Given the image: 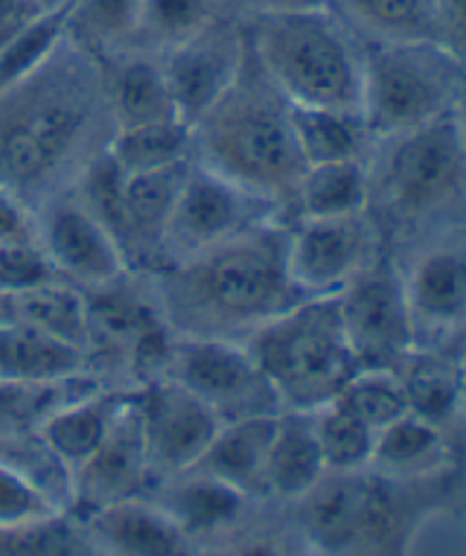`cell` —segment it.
I'll return each instance as SVG.
<instances>
[{
  "label": "cell",
  "instance_id": "6da1fadb",
  "mask_svg": "<svg viewBox=\"0 0 466 556\" xmlns=\"http://www.w3.org/2000/svg\"><path fill=\"white\" fill-rule=\"evenodd\" d=\"M111 135L105 67L64 38L38 71L0 91V187L38 211L74 187Z\"/></svg>",
  "mask_w": 466,
  "mask_h": 556
},
{
  "label": "cell",
  "instance_id": "7a4b0ae2",
  "mask_svg": "<svg viewBox=\"0 0 466 556\" xmlns=\"http://www.w3.org/2000/svg\"><path fill=\"white\" fill-rule=\"evenodd\" d=\"M175 336L245 341L310 301L289 274V222L275 216L204 254L149 274Z\"/></svg>",
  "mask_w": 466,
  "mask_h": 556
},
{
  "label": "cell",
  "instance_id": "3957f363",
  "mask_svg": "<svg viewBox=\"0 0 466 556\" xmlns=\"http://www.w3.org/2000/svg\"><path fill=\"white\" fill-rule=\"evenodd\" d=\"M367 219L385 254L466 225V155L455 114L376 140L367 157Z\"/></svg>",
  "mask_w": 466,
  "mask_h": 556
},
{
  "label": "cell",
  "instance_id": "277c9868",
  "mask_svg": "<svg viewBox=\"0 0 466 556\" xmlns=\"http://www.w3.org/2000/svg\"><path fill=\"white\" fill-rule=\"evenodd\" d=\"M190 128L196 164L268 201L289 222L306 161L294 140L292 105L256 64L248 36L239 76Z\"/></svg>",
  "mask_w": 466,
  "mask_h": 556
},
{
  "label": "cell",
  "instance_id": "5b68a950",
  "mask_svg": "<svg viewBox=\"0 0 466 556\" xmlns=\"http://www.w3.org/2000/svg\"><path fill=\"white\" fill-rule=\"evenodd\" d=\"M429 478H393L376 469L327 472L298 498V528L320 556H403L429 510Z\"/></svg>",
  "mask_w": 466,
  "mask_h": 556
},
{
  "label": "cell",
  "instance_id": "8992f818",
  "mask_svg": "<svg viewBox=\"0 0 466 556\" xmlns=\"http://www.w3.org/2000/svg\"><path fill=\"white\" fill-rule=\"evenodd\" d=\"M245 36L256 64L289 105L362 109V45L327 7L248 21Z\"/></svg>",
  "mask_w": 466,
  "mask_h": 556
},
{
  "label": "cell",
  "instance_id": "52a82bcc",
  "mask_svg": "<svg viewBox=\"0 0 466 556\" xmlns=\"http://www.w3.org/2000/svg\"><path fill=\"white\" fill-rule=\"evenodd\" d=\"M242 344L272 382L284 410L324 408L358 374L341 324L339 294L298 303Z\"/></svg>",
  "mask_w": 466,
  "mask_h": 556
},
{
  "label": "cell",
  "instance_id": "ba28073f",
  "mask_svg": "<svg viewBox=\"0 0 466 556\" xmlns=\"http://www.w3.org/2000/svg\"><path fill=\"white\" fill-rule=\"evenodd\" d=\"M466 64L440 41L362 47V117L376 140L455 114Z\"/></svg>",
  "mask_w": 466,
  "mask_h": 556
},
{
  "label": "cell",
  "instance_id": "9c48e42d",
  "mask_svg": "<svg viewBox=\"0 0 466 556\" xmlns=\"http://www.w3.org/2000/svg\"><path fill=\"white\" fill-rule=\"evenodd\" d=\"M339 309L358 370L400 374L414 353V327L396 260L385 251L376 256L339 292Z\"/></svg>",
  "mask_w": 466,
  "mask_h": 556
},
{
  "label": "cell",
  "instance_id": "30bf717a",
  "mask_svg": "<svg viewBox=\"0 0 466 556\" xmlns=\"http://www.w3.org/2000/svg\"><path fill=\"white\" fill-rule=\"evenodd\" d=\"M166 376L207 402L222 422L272 417L284 410L272 382L239 341L175 336Z\"/></svg>",
  "mask_w": 466,
  "mask_h": 556
},
{
  "label": "cell",
  "instance_id": "8fae6325",
  "mask_svg": "<svg viewBox=\"0 0 466 556\" xmlns=\"http://www.w3.org/2000/svg\"><path fill=\"white\" fill-rule=\"evenodd\" d=\"M275 216L280 213L268 201L256 199L228 178L192 161L190 173L184 178L181 195L175 201L173 219L166 225L158 268L192 260Z\"/></svg>",
  "mask_w": 466,
  "mask_h": 556
},
{
  "label": "cell",
  "instance_id": "7c38bea8",
  "mask_svg": "<svg viewBox=\"0 0 466 556\" xmlns=\"http://www.w3.org/2000/svg\"><path fill=\"white\" fill-rule=\"evenodd\" d=\"M379 254L382 242L367 213L289 222V274L306 298L344 292Z\"/></svg>",
  "mask_w": 466,
  "mask_h": 556
},
{
  "label": "cell",
  "instance_id": "4fadbf2b",
  "mask_svg": "<svg viewBox=\"0 0 466 556\" xmlns=\"http://www.w3.org/2000/svg\"><path fill=\"white\" fill-rule=\"evenodd\" d=\"M138 414L155 483L196 469L222 429L216 410L169 376L138 388Z\"/></svg>",
  "mask_w": 466,
  "mask_h": 556
},
{
  "label": "cell",
  "instance_id": "5bb4252c",
  "mask_svg": "<svg viewBox=\"0 0 466 556\" xmlns=\"http://www.w3.org/2000/svg\"><path fill=\"white\" fill-rule=\"evenodd\" d=\"M412 312L414 350L464 346L466 332V245L452 233L429 242L403 271Z\"/></svg>",
  "mask_w": 466,
  "mask_h": 556
},
{
  "label": "cell",
  "instance_id": "9a60e30c",
  "mask_svg": "<svg viewBox=\"0 0 466 556\" xmlns=\"http://www.w3.org/2000/svg\"><path fill=\"white\" fill-rule=\"evenodd\" d=\"M38 242L64 283L102 289L131 271L123 248L74 192H59L36 211Z\"/></svg>",
  "mask_w": 466,
  "mask_h": 556
},
{
  "label": "cell",
  "instance_id": "2e32d148",
  "mask_svg": "<svg viewBox=\"0 0 466 556\" xmlns=\"http://www.w3.org/2000/svg\"><path fill=\"white\" fill-rule=\"evenodd\" d=\"M161 62L178 117L192 126L204 111L219 102L242 71L245 24L219 15L199 36L161 55Z\"/></svg>",
  "mask_w": 466,
  "mask_h": 556
},
{
  "label": "cell",
  "instance_id": "e0dca14e",
  "mask_svg": "<svg viewBox=\"0 0 466 556\" xmlns=\"http://www.w3.org/2000/svg\"><path fill=\"white\" fill-rule=\"evenodd\" d=\"M152 483L155 478H152V466H149L147 440L140 429L138 391H135L105 443L79 469H74L67 513L88 521L114 504L147 495Z\"/></svg>",
  "mask_w": 466,
  "mask_h": 556
},
{
  "label": "cell",
  "instance_id": "ac0fdd59",
  "mask_svg": "<svg viewBox=\"0 0 466 556\" xmlns=\"http://www.w3.org/2000/svg\"><path fill=\"white\" fill-rule=\"evenodd\" d=\"M85 525L102 556H204L202 545L147 495L114 504Z\"/></svg>",
  "mask_w": 466,
  "mask_h": 556
},
{
  "label": "cell",
  "instance_id": "d6986e66",
  "mask_svg": "<svg viewBox=\"0 0 466 556\" xmlns=\"http://www.w3.org/2000/svg\"><path fill=\"white\" fill-rule=\"evenodd\" d=\"M91 370V353L18 320H0V388H50Z\"/></svg>",
  "mask_w": 466,
  "mask_h": 556
},
{
  "label": "cell",
  "instance_id": "ffe728a7",
  "mask_svg": "<svg viewBox=\"0 0 466 556\" xmlns=\"http://www.w3.org/2000/svg\"><path fill=\"white\" fill-rule=\"evenodd\" d=\"M131 396L135 391H119V388L74 396L47 414L38 438L74 472L105 443Z\"/></svg>",
  "mask_w": 466,
  "mask_h": 556
},
{
  "label": "cell",
  "instance_id": "44dd1931",
  "mask_svg": "<svg viewBox=\"0 0 466 556\" xmlns=\"http://www.w3.org/2000/svg\"><path fill=\"white\" fill-rule=\"evenodd\" d=\"M102 67H105V91H109L114 131L161 123V119H181L166 83L161 55L131 50L102 62Z\"/></svg>",
  "mask_w": 466,
  "mask_h": 556
},
{
  "label": "cell",
  "instance_id": "7402d4cb",
  "mask_svg": "<svg viewBox=\"0 0 466 556\" xmlns=\"http://www.w3.org/2000/svg\"><path fill=\"white\" fill-rule=\"evenodd\" d=\"M275 426L277 414L222 422L219 434L213 438L196 469L234 486L248 502H263L268 498V452Z\"/></svg>",
  "mask_w": 466,
  "mask_h": 556
},
{
  "label": "cell",
  "instance_id": "603a6c76",
  "mask_svg": "<svg viewBox=\"0 0 466 556\" xmlns=\"http://www.w3.org/2000/svg\"><path fill=\"white\" fill-rule=\"evenodd\" d=\"M152 502L202 545L204 539H219L237 528L248 498L219 478L190 469L161 481V490L152 495Z\"/></svg>",
  "mask_w": 466,
  "mask_h": 556
},
{
  "label": "cell",
  "instance_id": "cb8c5ba5",
  "mask_svg": "<svg viewBox=\"0 0 466 556\" xmlns=\"http://www.w3.org/2000/svg\"><path fill=\"white\" fill-rule=\"evenodd\" d=\"M358 45L438 41L434 0H324Z\"/></svg>",
  "mask_w": 466,
  "mask_h": 556
},
{
  "label": "cell",
  "instance_id": "d4e9b609",
  "mask_svg": "<svg viewBox=\"0 0 466 556\" xmlns=\"http://www.w3.org/2000/svg\"><path fill=\"white\" fill-rule=\"evenodd\" d=\"M327 475L312 410H280L268 452V498L298 502Z\"/></svg>",
  "mask_w": 466,
  "mask_h": 556
},
{
  "label": "cell",
  "instance_id": "484cf974",
  "mask_svg": "<svg viewBox=\"0 0 466 556\" xmlns=\"http://www.w3.org/2000/svg\"><path fill=\"white\" fill-rule=\"evenodd\" d=\"M0 320H18L27 327L62 338L67 344L88 350L91 344V320L83 289L53 280L27 292L0 294Z\"/></svg>",
  "mask_w": 466,
  "mask_h": 556
},
{
  "label": "cell",
  "instance_id": "4316f807",
  "mask_svg": "<svg viewBox=\"0 0 466 556\" xmlns=\"http://www.w3.org/2000/svg\"><path fill=\"white\" fill-rule=\"evenodd\" d=\"M367 161H332L310 164L294 190V219H339L367 213Z\"/></svg>",
  "mask_w": 466,
  "mask_h": 556
},
{
  "label": "cell",
  "instance_id": "83f0119b",
  "mask_svg": "<svg viewBox=\"0 0 466 556\" xmlns=\"http://www.w3.org/2000/svg\"><path fill=\"white\" fill-rule=\"evenodd\" d=\"M461 353L414 350L400 367L412 414L434 422L438 429L461 422Z\"/></svg>",
  "mask_w": 466,
  "mask_h": 556
},
{
  "label": "cell",
  "instance_id": "f1b7e54d",
  "mask_svg": "<svg viewBox=\"0 0 466 556\" xmlns=\"http://www.w3.org/2000/svg\"><path fill=\"white\" fill-rule=\"evenodd\" d=\"M140 3L143 0H71L64 7V38L97 62L131 53Z\"/></svg>",
  "mask_w": 466,
  "mask_h": 556
},
{
  "label": "cell",
  "instance_id": "f546056e",
  "mask_svg": "<svg viewBox=\"0 0 466 556\" xmlns=\"http://www.w3.org/2000/svg\"><path fill=\"white\" fill-rule=\"evenodd\" d=\"M292 128L306 166L332 164V161H367L376 147V137L370 135L358 111L292 105Z\"/></svg>",
  "mask_w": 466,
  "mask_h": 556
},
{
  "label": "cell",
  "instance_id": "4dcf8cb0",
  "mask_svg": "<svg viewBox=\"0 0 466 556\" xmlns=\"http://www.w3.org/2000/svg\"><path fill=\"white\" fill-rule=\"evenodd\" d=\"M446 457V438L434 422L417 414H405L403 420L376 431L370 469L393 478H429Z\"/></svg>",
  "mask_w": 466,
  "mask_h": 556
},
{
  "label": "cell",
  "instance_id": "1f68e13d",
  "mask_svg": "<svg viewBox=\"0 0 466 556\" xmlns=\"http://www.w3.org/2000/svg\"><path fill=\"white\" fill-rule=\"evenodd\" d=\"M109 155L123 175H140L192 161V128L184 119H161L147 126L117 128L109 140Z\"/></svg>",
  "mask_w": 466,
  "mask_h": 556
},
{
  "label": "cell",
  "instance_id": "d6a6232c",
  "mask_svg": "<svg viewBox=\"0 0 466 556\" xmlns=\"http://www.w3.org/2000/svg\"><path fill=\"white\" fill-rule=\"evenodd\" d=\"M216 0H143L135 50L166 55L219 18Z\"/></svg>",
  "mask_w": 466,
  "mask_h": 556
},
{
  "label": "cell",
  "instance_id": "836d02e7",
  "mask_svg": "<svg viewBox=\"0 0 466 556\" xmlns=\"http://www.w3.org/2000/svg\"><path fill=\"white\" fill-rule=\"evenodd\" d=\"M0 556H102L91 530L74 513L0 528Z\"/></svg>",
  "mask_w": 466,
  "mask_h": 556
},
{
  "label": "cell",
  "instance_id": "e575fe53",
  "mask_svg": "<svg viewBox=\"0 0 466 556\" xmlns=\"http://www.w3.org/2000/svg\"><path fill=\"white\" fill-rule=\"evenodd\" d=\"M332 402H339L341 408L374 431L388 429L391 422L412 414L403 379L391 370H358Z\"/></svg>",
  "mask_w": 466,
  "mask_h": 556
},
{
  "label": "cell",
  "instance_id": "d590c367",
  "mask_svg": "<svg viewBox=\"0 0 466 556\" xmlns=\"http://www.w3.org/2000/svg\"><path fill=\"white\" fill-rule=\"evenodd\" d=\"M315 434H318L320 452L327 472H350V469H367L374 457L376 431L356 420L339 402H329L324 408L312 410Z\"/></svg>",
  "mask_w": 466,
  "mask_h": 556
},
{
  "label": "cell",
  "instance_id": "8d00e7d4",
  "mask_svg": "<svg viewBox=\"0 0 466 556\" xmlns=\"http://www.w3.org/2000/svg\"><path fill=\"white\" fill-rule=\"evenodd\" d=\"M64 41V7L47 12L33 27L0 47V91H7L21 79H27L33 71L55 53V47Z\"/></svg>",
  "mask_w": 466,
  "mask_h": 556
},
{
  "label": "cell",
  "instance_id": "74e56055",
  "mask_svg": "<svg viewBox=\"0 0 466 556\" xmlns=\"http://www.w3.org/2000/svg\"><path fill=\"white\" fill-rule=\"evenodd\" d=\"M53 513H62V507L45 490H38L18 466L0 457V528L47 519Z\"/></svg>",
  "mask_w": 466,
  "mask_h": 556
},
{
  "label": "cell",
  "instance_id": "f35d334b",
  "mask_svg": "<svg viewBox=\"0 0 466 556\" xmlns=\"http://www.w3.org/2000/svg\"><path fill=\"white\" fill-rule=\"evenodd\" d=\"M53 280H62V277L55 274L38 237L0 245V294L27 292Z\"/></svg>",
  "mask_w": 466,
  "mask_h": 556
},
{
  "label": "cell",
  "instance_id": "ab89813d",
  "mask_svg": "<svg viewBox=\"0 0 466 556\" xmlns=\"http://www.w3.org/2000/svg\"><path fill=\"white\" fill-rule=\"evenodd\" d=\"M36 237V211H33L21 195H15V192L7 190V187H0V245Z\"/></svg>",
  "mask_w": 466,
  "mask_h": 556
},
{
  "label": "cell",
  "instance_id": "60d3db41",
  "mask_svg": "<svg viewBox=\"0 0 466 556\" xmlns=\"http://www.w3.org/2000/svg\"><path fill=\"white\" fill-rule=\"evenodd\" d=\"M222 15L248 24V21L265 18V15H280V12L318 10L324 0H216Z\"/></svg>",
  "mask_w": 466,
  "mask_h": 556
},
{
  "label": "cell",
  "instance_id": "b9f144b4",
  "mask_svg": "<svg viewBox=\"0 0 466 556\" xmlns=\"http://www.w3.org/2000/svg\"><path fill=\"white\" fill-rule=\"evenodd\" d=\"M438 41L466 64V0H434Z\"/></svg>",
  "mask_w": 466,
  "mask_h": 556
},
{
  "label": "cell",
  "instance_id": "7bdbcfd3",
  "mask_svg": "<svg viewBox=\"0 0 466 556\" xmlns=\"http://www.w3.org/2000/svg\"><path fill=\"white\" fill-rule=\"evenodd\" d=\"M47 12H53L47 0H0V47L45 18Z\"/></svg>",
  "mask_w": 466,
  "mask_h": 556
},
{
  "label": "cell",
  "instance_id": "ee69618b",
  "mask_svg": "<svg viewBox=\"0 0 466 556\" xmlns=\"http://www.w3.org/2000/svg\"><path fill=\"white\" fill-rule=\"evenodd\" d=\"M234 556H301V554H298L294 547L284 545V542H275L272 536H251L237 547V554Z\"/></svg>",
  "mask_w": 466,
  "mask_h": 556
},
{
  "label": "cell",
  "instance_id": "f6af8a7d",
  "mask_svg": "<svg viewBox=\"0 0 466 556\" xmlns=\"http://www.w3.org/2000/svg\"><path fill=\"white\" fill-rule=\"evenodd\" d=\"M461 422L466 426V344L461 353Z\"/></svg>",
  "mask_w": 466,
  "mask_h": 556
},
{
  "label": "cell",
  "instance_id": "bcb514c9",
  "mask_svg": "<svg viewBox=\"0 0 466 556\" xmlns=\"http://www.w3.org/2000/svg\"><path fill=\"white\" fill-rule=\"evenodd\" d=\"M455 117H457V128H461V140H464V155H466V91L464 97H461V102H457Z\"/></svg>",
  "mask_w": 466,
  "mask_h": 556
},
{
  "label": "cell",
  "instance_id": "7dc6e473",
  "mask_svg": "<svg viewBox=\"0 0 466 556\" xmlns=\"http://www.w3.org/2000/svg\"><path fill=\"white\" fill-rule=\"evenodd\" d=\"M67 3H71V0H47V7H50V10H62V7H67Z\"/></svg>",
  "mask_w": 466,
  "mask_h": 556
}]
</instances>
